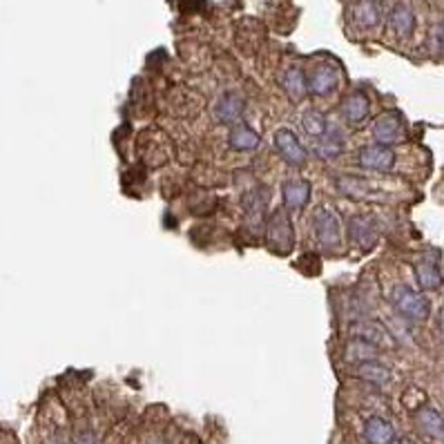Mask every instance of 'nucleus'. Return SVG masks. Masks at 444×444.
Masks as SVG:
<instances>
[{
	"label": "nucleus",
	"instance_id": "1",
	"mask_svg": "<svg viewBox=\"0 0 444 444\" xmlns=\"http://www.w3.org/2000/svg\"><path fill=\"white\" fill-rule=\"evenodd\" d=\"M266 241L268 248L277 255H290L295 248V231L286 208H274L266 219Z\"/></svg>",
	"mask_w": 444,
	"mask_h": 444
},
{
	"label": "nucleus",
	"instance_id": "2",
	"mask_svg": "<svg viewBox=\"0 0 444 444\" xmlns=\"http://www.w3.org/2000/svg\"><path fill=\"white\" fill-rule=\"evenodd\" d=\"M391 304L402 317L413 319V321H424L431 315V304H428V299L422 293H418V290H413L411 286H404V284L395 286L391 290Z\"/></svg>",
	"mask_w": 444,
	"mask_h": 444
},
{
	"label": "nucleus",
	"instance_id": "3",
	"mask_svg": "<svg viewBox=\"0 0 444 444\" xmlns=\"http://www.w3.org/2000/svg\"><path fill=\"white\" fill-rule=\"evenodd\" d=\"M313 228L319 246L324 250H335L342 243V219L331 206H319L313 212Z\"/></svg>",
	"mask_w": 444,
	"mask_h": 444
},
{
	"label": "nucleus",
	"instance_id": "4",
	"mask_svg": "<svg viewBox=\"0 0 444 444\" xmlns=\"http://www.w3.org/2000/svg\"><path fill=\"white\" fill-rule=\"evenodd\" d=\"M270 194L264 186L252 188L243 194L241 206H243V217H246V226L252 228V233H262L266 226V214H268Z\"/></svg>",
	"mask_w": 444,
	"mask_h": 444
},
{
	"label": "nucleus",
	"instance_id": "5",
	"mask_svg": "<svg viewBox=\"0 0 444 444\" xmlns=\"http://www.w3.org/2000/svg\"><path fill=\"white\" fill-rule=\"evenodd\" d=\"M342 83V74L335 65L317 63L309 74H306V87L313 96H331Z\"/></svg>",
	"mask_w": 444,
	"mask_h": 444
},
{
	"label": "nucleus",
	"instance_id": "6",
	"mask_svg": "<svg viewBox=\"0 0 444 444\" xmlns=\"http://www.w3.org/2000/svg\"><path fill=\"white\" fill-rule=\"evenodd\" d=\"M379 239V223L371 214H355L348 221V241L355 248L371 250Z\"/></svg>",
	"mask_w": 444,
	"mask_h": 444
},
{
	"label": "nucleus",
	"instance_id": "7",
	"mask_svg": "<svg viewBox=\"0 0 444 444\" xmlns=\"http://www.w3.org/2000/svg\"><path fill=\"white\" fill-rule=\"evenodd\" d=\"M274 150H277V155L293 167H301L309 161V150L301 145L299 136L288 128L274 132Z\"/></svg>",
	"mask_w": 444,
	"mask_h": 444
},
{
	"label": "nucleus",
	"instance_id": "8",
	"mask_svg": "<svg viewBox=\"0 0 444 444\" xmlns=\"http://www.w3.org/2000/svg\"><path fill=\"white\" fill-rule=\"evenodd\" d=\"M373 139L375 143H382V145H393V143H400L406 134V128H404V121L397 112H382L375 121H373Z\"/></svg>",
	"mask_w": 444,
	"mask_h": 444
},
{
	"label": "nucleus",
	"instance_id": "9",
	"mask_svg": "<svg viewBox=\"0 0 444 444\" xmlns=\"http://www.w3.org/2000/svg\"><path fill=\"white\" fill-rule=\"evenodd\" d=\"M357 163L366 170H375V172H389L395 165V152L391 145H382V143H371L364 145L357 152Z\"/></svg>",
	"mask_w": 444,
	"mask_h": 444
},
{
	"label": "nucleus",
	"instance_id": "10",
	"mask_svg": "<svg viewBox=\"0 0 444 444\" xmlns=\"http://www.w3.org/2000/svg\"><path fill=\"white\" fill-rule=\"evenodd\" d=\"M282 194H284V206L288 212H297L301 208H306V204L311 201V181L301 179V177H293L286 179L282 186Z\"/></svg>",
	"mask_w": 444,
	"mask_h": 444
},
{
	"label": "nucleus",
	"instance_id": "11",
	"mask_svg": "<svg viewBox=\"0 0 444 444\" xmlns=\"http://www.w3.org/2000/svg\"><path fill=\"white\" fill-rule=\"evenodd\" d=\"M335 186L338 190L350 199H360V201H379L382 194L375 190L371 181H366L362 177H338L335 179Z\"/></svg>",
	"mask_w": 444,
	"mask_h": 444
},
{
	"label": "nucleus",
	"instance_id": "12",
	"mask_svg": "<svg viewBox=\"0 0 444 444\" xmlns=\"http://www.w3.org/2000/svg\"><path fill=\"white\" fill-rule=\"evenodd\" d=\"M413 420H416L418 428L428 440L444 442V418L440 411H435L428 404H422L420 409H416V413H413Z\"/></svg>",
	"mask_w": 444,
	"mask_h": 444
},
{
	"label": "nucleus",
	"instance_id": "13",
	"mask_svg": "<svg viewBox=\"0 0 444 444\" xmlns=\"http://www.w3.org/2000/svg\"><path fill=\"white\" fill-rule=\"evenodd\" d=\"M243 110H246V101H243V96H239L237 91H223L217 101V107H214V118H217L219 123L235 126L241 118Z\"/></svg>",
	"mask_w": 444,
	"mask_h": 444
},
{
	"label": "nucleus",
	"instance_id": "14",
	"mask_svg": "<svg viewBox=\"0 0 444 444\" xmlns=\"http://www.w3.org/2000/svg\"><path fill=\"white\" fill-rule=\"evenodd\" d=\"M371 114V101L364 91H353L348 94L342 103V116L348 126H360L364 123Z\"/></svg>",
	"mask_w": 444,
	"mask_h": 444
},
{
	"label": "nucleus",
	"instance_id": "15",
	"mask_svg": "<svg viewBox=\"0 0 444 444\" xmlns=\"http://www.w3.org/2000/svg\"><path fill=\"white\" fill-rule=\"evenodd\" d=\"M389 25L397 38H409L413 32H416V13H413V9L406 3H397L391 9Z\"/></svg>",
	"mask_w": 444,
	"mask_h": 444
},
{
	"label": "nucleus",
	"instance_id": "16",
	"mask_svg": "<svg viewBox=\"0 0 444 444\" xmlns=\"http://www.w3.org/2000/svg\"><path fill=\"white\" fill-rule=\"evenodd\" d=\"M299 126H301V132L306 134V139H309V143L321 139V136H326L331 132V123L326 114H321L319 110H306L299 118Z\"/></svg>",
	"mask_w": 444,
	"mask_h": 444
},
{
	"label": "nucleus",
	"instance_id": "17",
	"mask_svg": "<svg viewBox=\"0 0 444 444\" xmlns=\"http://www.w3.org/2000/svg\"><path fill=\"white\" fill-rule=\"evenodd\" d=\"M364 440L369 444H391L395 440V428L387 418L373 416L364 424Z\"/></svg>",
	"mask_w": 444,
	"mask_h": 444
},
{
	"label": "nucleus",
	"instance_id": "18",
	"mask_svg": "<svg viewBox=\"0 0 444 444\" xmlns=\"http://www.w3.org/2000/svg\"><path fill=\"white\" fill-rule=\"evenodd\" d=\"M311 150L315 152L319 159H326V161L338 159L342 155V150H344V136L340 134L338 128L333 126L326 136H321V139L311 143Z\"/></svg>",
	"mask_w": 444,
	"mask_h": 444
},
{
	"label": "nucleus",
	"instance_id": "19",
	"mask_svg": "<svg viewBox=\"0 0 444 444\" xmlns=\"http://www.w3.org/2000/svg\"><path fill=\"white\" fill-rule=\"evenodd\" d=\"M416 277H418L420 288H424V290H438L440 288L442 274H440V268H438L435 259L431 255H426V257H422L416 262Z\"/></svg>",
	"mask_w": 444,
	"mask_h": 444
},
{
	"label": "nucleus",
	"instance_id": "20",
	"mask_svg": "<svg viewBox=\"0 0 444 444\" xmlns=\"http://www.w3.org/2000/svg\"><path fill=\"white\" fill-rule=\"evenodd\" d=\"M228 145L235 152H250L262 145V136L248 126H235L228 134Z\"/></svg>",
	"mask_w": 444,
	"mask_h": 444
},
{
	"label": "nucleus",
	"instance_id": "21",
	"mask_svg": "<svg viewBox=\"0 0 444 444\" xmlns=\"http://www.w3.org/2000/svg\"><path fill=\"white\" fill-rule=\"evenodd\" d=\"M355 375L364 382H371L375 387H384L391 382V369L387 364H382L377 360H369V362H360Z\"/></svg>",
	"mask_w": 444,
	"mask_h": 444
},
{
	"label": "nucleus",
	"instance_id": "22",
	"mask_svg": "<svg viewBox=\"0 0 444 444\" xmlns=\"http://www.w3.org/2000/svg\"><path fill=\"white\" fill-rule=\"evenodd\" d=\"M353 21L364 29L377 27L382 23V7L377 0H360L353 7Z\"/></svg>",
	"mask_w": 444,
	"mask_h": 444
},
{
	"label": "nucleus",
	"instance_id": "23",
	"mask_svg": "<svg viewBox=\"0 0 444 444\" xmlns=\"http://www.w3.org/2000/svg\"><path fill=\"white\" fill-rule=\"evenodd\" d=\"M379 353V346L366 342L362 338H350L346 348H344V360L346 362H353V364H360V362H369V360H375Z\"/></svg>",
	"mask_w": 444,
	"mask_h": 444
},
{
	"label": "nucleus",
	"instance_id": "24",
	"mask_svg": "<svg viewBox=\"0 0 444 444\" xmlns=\"http://www.w3.org/2000/svg\"><path fill=\"white\" fill-rule=\"evenodd\" d=\"M350 335H353V338H362V340L371 342L375 346H382L384 342L391 340L389 331L382 324H377V321H360V324H355L353 328H350Z\"/></svg>",
	"mask_w": 444,
	"mask_h": 444
},
{
	"label": "nucleus",
	"instance_id": "25",
	"mask_svg": "<svg viewBox=\"0 0 444 444\" xmlns=\"http://www.w3.org/2000/svg\"><path fill=\"white\" fill-rule=\"evenodd\" d=\"M282 85L293 101H301V96L309 91V87H306V72L301 67H288L282 76Z\"/></svg>",
	"mask_w": 444,
	"mask_h": 444
},
{
	"label": "nucleus",
	"instance_id": "26",
	"mask_svg": "<svg viewBox=\"0 0 444 444\" xmlns=\"http://www.w3.org/2000/svg\"><path fill=\"white\" fill-rule=\"evenodd\" d=\"M72 444H96V435L91 428H81V431L74 435Z\"/></svg>",
	"mask_w": 444,
	"mask_h": 444
},
{
	"label": "nucleus",
	"instance_id": "27",
	"mask_svg": "<svg viewBox=\"0 0 444 444\" xmlns=\"http://www.w3.org/2000/svg\"><path fill=\"white\" fill-rule=\"evenodd\" d=\"M438 326H440V333H442V338H444V304H442V309H440V317H438Z\"/></svg>",
	"mask_w": 444,
	"mask_h": 444
},
{
	"label": "nucleus",
	"instance_id": "28",
	"mask_svg": "<svg viewBox=\"0 0 444 444\" xmlns=\"http://www.w3.org/2000/svg\"><path fill=\"white\" fill-rule=\"evenodd\" d=\"M391 444H416V440H411V438H406V435H404V438H395Z\"/></svg>",
	"mask_w": 444,
	"mask_h": 444
},
{
	"label": "nucleus",
	"instance_id": "29",
	"mask_svg": "<svg viewBox=\"0 0 444 444\" xmlns=\"http://www.w3.org/2000/svg\"><path fill=\"white\" fill-rule=\"evenodd\" d=\"M440 48H442V52H444V23L440 25Z\"/></svg>",
	"mask_w": 444,
	"mask_h": 444
}]
</instances>
